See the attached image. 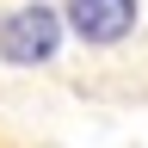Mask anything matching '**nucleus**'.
Listing matches in <instances>:
<instances>
[{
    "label": "nucleus",
    "mask_w": 148,
    "mask_h": 148,
    "mask_svg": "<svg viewBox=\"0 0 148 148\" xmlns=\"http://www.w3.org/2000/svg\"><path fill=\"white\" fill-rule=\"evenodd\" d=\"M56 43H62V18H56L49 6H18L0 18V56H6L12 68H37L49 62Z\"/></svg>",
    "instance_id": "f257e3e1"
},
{
    "label": "nucleus",
    "mask_w": 148,
    "mask_h": 148,
    "mask_svg": "<svg viewBox=\"0 0 148 148\" xmlns=\"http://www.w3.org/2000/svg\"><path fill=\"white\" fill-rule=\"evenodd\" d=\"M68 25L86 43H117L136 25V0H68Z\"/></svg>",
    "instance_id": "f03ea898"
}]
</instances>
